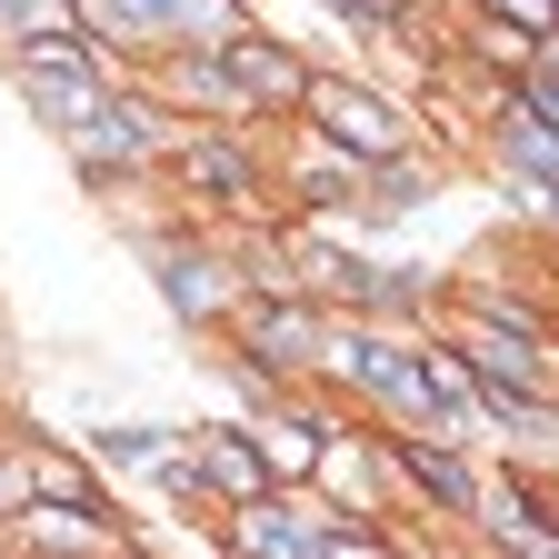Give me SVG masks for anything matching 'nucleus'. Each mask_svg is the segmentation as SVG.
<instances>
[{
    "label": "nucleus",
    "mask_w": 559,
    "mask_h": 559,
    "mask_svg": "<svg viewBox=\"0 0 559 559\" xmlns=\"http://www.w3.org/2000/svg\"><path fill=\"white\" fill-rule=\"evenodd\" d=\"M320 110H330V130L349 140V151H390V110L380 100H360V91H310Z\"/></svg>",
    "instance_id": "1"
},
{
    "label": "nucleus",
    "mask_w": 559,
    "mask_h": 559,
    "mask_svg": "<svg viewBox=\"0 0 559 559\" xmlns=\"http://www.w3.org/2000/svg\"><path fill=\"white\" fill-rule=\"evenodd\" d=\"M170 300H180V310H210L221 290H210V270H170Z\"/></svg>",
    "instance_id": "2"
}]
</instances>
